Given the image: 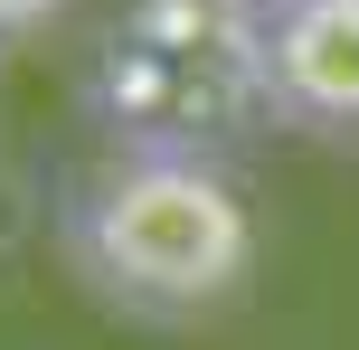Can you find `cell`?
<instances>
[{
  "mask_svg": "<svg viewBox=\"0 0 359 350\" xmlns=\"http://www.w3.org/2000/svg\"><path fill=\"white\" fill-rule=\"evenodd\" d=\"M76 284L133 322H198L246 294L255 218L236 180L198 152H123L57 218Z\"/></svg>",
  "mask_w": 359,
  "mask_h": 350,
  "instance_id": "1",
  "label": "cell"
},
{
  "mask_svg": "<svg viewBox=\"0 0 359 350\" xmlns=\"http://www.w3.org/2000/svg\"><path fill=\"white\" fill-rule=\"evenodd\" d=\"M246 67L284 123L359 142V0H255Z\"/></svg>",
  "mask_w": 359,
  "mask_h": 350,
  "instance_id": "2",
  "label": "cell"
},
{
  "mask_svg": "<svg viewBox=\"0 0 359 350\" xmlns=\"http://www.w3.org/2000/svg\"><path fill=\"white\" fill-rule=\"evenodd\" d=\"M57 10H67V0H0V38H29V29H48Z\"/></svg>",
  "mask_w": 359,
  "mask_h": 350,
  "instance_id": "3",
  "label": "cell"
}]
</instances>
